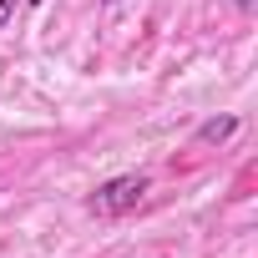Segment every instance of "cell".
<instances>
[{"instance_id":"4","label":"cell","mask_w":258,"mask_h":258,"mask_svg":"<svg viewBox=\"0 0 258 258\" xmlns=\"http://www.w3.org/2000/svg\"><path fill=\"white\" fill-rule=\"evenodd\" d=\"M233 6H238V11H243V16H248V11H253V0H233Z\"/></svg>"},{"instance_id":"5","label":"cell","mask_w":258,"mask_h":258,"mask_svg":"<svg viewBox=\"0 0 258 258\" xmlns=\"http://www.w3.org/2000/svg\"><path fill=\"white\" fill-rule=\"evenodd\" d=\"M31 6H46V0H31Z\"/></svg>"},{"instance_id":"2","label":"cell","mask_w":258,"mask_h":258,"mask_svg":"<svg viewBox=\"0 0 258 258\" xmlns=\"http://www.w3.org/2000/svg\"><path fill=\"white\" fill-rule=\"evenodd\" d=\"M233 132H238V116H233V111H228V116H208V121L198 126V142H228Z\"/></svg>"},{"instance_id":"3","label":"cell","mask_w":258,"mask_h":258,"mask_svg":"<svg viewBox=\"0 0 258 258\" xmlns=\"http://www.w3.org/2000/svg\"><path fill=\"white\" fill-rule=\"evenodd\" d=\"M11 16H16V0H0V31L11 26Z\"/></svg>"},{"instance_id":"1","label":"cell","mask_w":258,"mask_h":258,"mask_svg":"<svg viewBox=\"0 0 258 258\" xmlns=\"http://www.w3.org/2000/svg\"><path fill=\"white\" fill-rule=\"evenodd\" d=\"M147 172H121V177H106L91 198H86V213L91 218H121V213H132L142 198H147Z\"/></svg>"}]
</instances>
